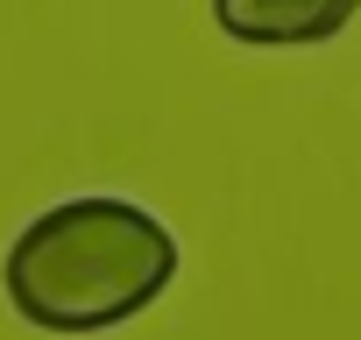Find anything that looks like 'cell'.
Returning <instances> with one entry per match:
<instances>
[{"label":"cell","instance_id":"cell-1","mask_svg":"<svg viewBox=\"0 0 361 340\" xmlns=\"http://www.w3.org/2000/svg\"><path fill=\"white\" fill-rule=\"evenodd\" d=\"M177 277V234L135 199H64L8 248V298L43 333H106L149 312Z\"/></svg>","mask_w":361,"mask_h":340},{"label":"cell","instance_id":"cell-2","mask_svg":"<svg viewBox=\"0 0 361 340\" xmlns=\"http://www.w3.org/2000/svg\"><path fill=\"white\" fill-rule=\"evenodd\" d=\"M361 0H213V22L234 43L255 50H298V43H326L354 22Z\"/></svg>","mask_w":361,"mask_h":340}]
</instances>
